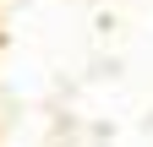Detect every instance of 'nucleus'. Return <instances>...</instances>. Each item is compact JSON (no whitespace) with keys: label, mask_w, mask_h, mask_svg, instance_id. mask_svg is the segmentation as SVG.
I'll use <instances>...</instances> for the list:
<instances>
[]
</instances>
